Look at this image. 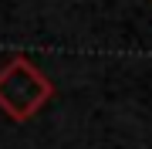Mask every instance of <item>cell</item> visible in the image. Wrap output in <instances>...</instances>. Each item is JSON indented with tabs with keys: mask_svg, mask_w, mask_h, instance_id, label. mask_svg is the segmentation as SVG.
I'll list each match as a JSON object with an SVG mask.
<instances>
[{
	"mask_svg": "<svg viewBox=\"0 0 152 149\" xmlns=\"http://www.w3.org/2000/svg\"><path fill=\"white\" fill-rule=\"evenodd\" d=\"M54 95L51 78L27 58H10L0 68V112L14 122H27Z\"/></svg>",
	"mask_w": 152,
	"mask_h": 149,
	"instance_id": "1",
	"label": "cell"
}]
</instances>
